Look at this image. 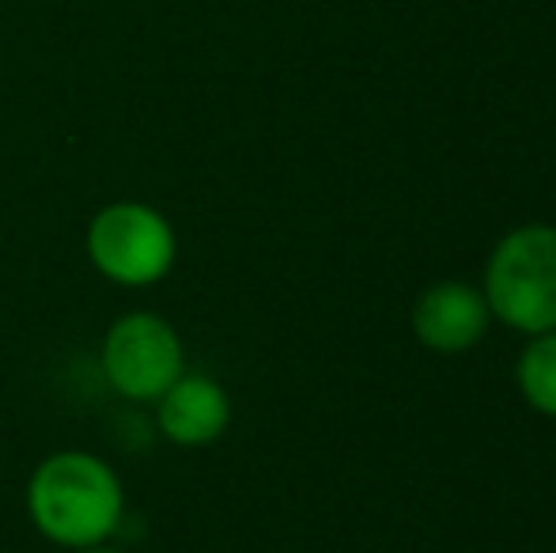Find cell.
I'll return each mask as SVG.
<instances>
[{
  "label": "cell",
  "instance_id": "ba28073f",
  "mask_svg": "<svg viewBox=\"0 0 556 553\" xmlns=\"http://www.w3.org/2000/svg\"><path fill=\"white\" fill-rule=\"evenodd\" d=\"M80 553H122V550H103V546H91V550H80Z\"/></svg>",
  "mask_w": 556,
  "mask_h": 553
},
{
  "label": "cell",
  "instance_id": "277c9868",
  "mask_svg": "<svg viewBox=\"0 0 556 553\" xmlns=\"http://www.w3.org/2000/svg\"><path fill=\"white\" fill-rule=\"evenodd\" d=\"M103 372L117 394L132 402H152L186 372L182 338L167 318L152 311H132L106 330Z\"/></svg>",
  "mask_w": 556,
  "mask_h": 553
},
{
  "label": "cell",
  "instance_id": "7a4b0ae2",
  "mask_svg": "<svg viewBox=\"0 0 556 553\" xmlns=\"http://www.w3.org/2000/svg\"><path fill=\"white\" fill-rule=\"evenodd\" d=\"M484 300L522 334L556 330V228L527 224L500 239L484 269Z\"/></svg>",
  "mask_w": 556,
  "mask_h": 553
},
{
  "label": "cell",
  "instance_id": "5b68a950",
  "mask_svg": "<svg viewBox=\"0 0 556 553\" xmlns=\"http://www.w3.org/2000/svg\"><path fill=\"white\" fill-rule=\"evenodd\" d=\"M489 300L462 280H440L425 288L413 307V330L435 353H466L489 326Z\"/></svg>",
  "mask_w": 556,
  "mask_h": 553
},
{
  "label": "cell",
  "instance_id": "52a82bcc",
  "mask_svg": "<svg viewBox=\"0 0 556 553\" xmlns=\"http://www.w3.org/2000/svg\"><path fill=\"white\" fill-rule=\"evenodd\" d=\"M519 387L522 399L545 417H556V330L538 334L519 356Z\"/></svg>",
  "mask_w": 556,
  "mask_h": 553
},
{
  "label": "cell",
  "instance_id": "3957f363",
  "mask_svg": "<svg viewBox=\"0 0 556 553\" xmlns=\"http://www.w3.org/2000/svg\"><path fill=\"white\" fill-rule=\"evenodd\" d=\"M178 239L170 221L152 205L117 201L88 224V259L106 280L129 288L155 285L170 274Z\"/></svg>",
  "mask_w": 556,
  "mask_h": 553
},
{
  "label": "cell",
  "instance_id": "8992f818",
  "mask_svg": "<svg viewBox=\"0 0 556 553\" xmlns=\"http://www.w3.org/2000/svg\"><path fill=\"white\" fill-rule=\"evenodd\" d=\"M155 402H160L155 417H160L163 436L170 443H178V448L216 443L224 436L227 420H231L227 391L208 376H186L182 372Z\"/></svg>",
  "mask_w": 556,
  "mask_h": 553
},
{
  "label": "cell",
  "instance_id": "6da1fadb",
  "mask_svg": "<svg viewBox=\"0 0 556 553\" xmlns=\"http://www.w3.org/2000/svg\"><path fill=\"white\" fill-rule=\"evenodd\" d=\"M27 512L50 542L91 550L103 546L117 531L125 493L117 474L103 458L88 455V451H61L30 474Z\"/></svg>",
  "mask_w": 556,
  "mask_h": 553
}]
</instances>
